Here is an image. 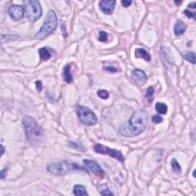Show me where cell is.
I'll return each instance as SVG.
<instances>
[{
	"mask_svg": "<svg viewBox=\"0 0 196 196\" xmlns=\"http://www.w3.org/2000/svg\"><path fill=\"white\" fill-rule=\"evenodd\" d=\"M147 122V113L142 110H139L133 113L128 122V124H124L120 126V134L124 136H134L139 135L146 128Z\"/></svg>",
	"mask_w": 196,
	"mask_h": 196,
	"instance_id": "cell-1",
	"label": "cell"
},
{
	"mask_svg": "<svg viewBox=\"0 0 196 196\" xmlns=\"http://www.w3.org/2000/svg\"><path fill=\"white\" fill-rule=\"evenodd\" d=\"M22 125L26 132V138L33 146L38 145L44 139V131L42 126L30 116H25L22 118Z\"/></svg>",
	"mask_w": 196,
	"mask_h": 196,
	"instance_id": "cell-2",
	"label": "cell"
},
{
	"mask_svg": "<svg viewBox=\"0 0 196 196\" xmlns=\"http://www.w3.org/2000/svg\"><path fill=\"white\" fill-rule=\"evenodd\" d=\"M47 170L51 174L55 175H63L70 171H83L87 172V169L81 167L79 165L74 162L62 161L58 162H52L47 166Z\"/></svg>",
	"mask_w": 196,
	"mask_h": 196,
	"instance_id": "cell-3",
	"label": "cell"
},
{
	"mask_svg": "<svg viewBox=\"0 0 196 196\" xmlns=\"http://www.w3.org/2000/svg\"><path fill=\"white\" fill-rule=\"evenodd\" d=\"M58 25V17L55 12L52 9L49 10L47 13L45 21L44 22L43 26L41 28L40 30L35 34L34 37L39 40L45 38L49 34L55 30Z\"/></svg>",
	"mask_w": 196,
	"mask_h": 196,
	"instance_id": "cell-4",
	"label": "cell"
},
{
	"mask_svg": "<svg viewBox=\"0 0 196 196\" xmlns=\"http://www.w3.org/2000/svg\"><path fill=\"white\" fill-rule=\"evenodd\" d=\"M26 15L30 22H34L41 18L42 15V9L40 2L36 0H26L23 2Z\"/></svg>",
	"mask_w": 196,
	"mask_h": 196,
	"instance_id": "cell-5",
	"label": "cell"
},
{
	"mask_svg": "<svg viewBox=\"0 0 196 196\" xmlns=\"http://www.w3.org/2000/svg\"><path fill=\"white\" fill-rule=\"evenodd\" d=\"M77 114L81 123L84 125L94 126L98 123V117L96 114L87 106H78L77 108Z\"/></svg>",
	"mask_w": 196,
	"mask_h": 196,
	"instance_id": "cell-6",
	"label": "cell"
},
{
	"mask_svg": "<svg viewBox=\"0 0 196 196\" xmlns=\"http://www.w3.org/2000/svg\"><path fill=\"white\" fill-rule=\"evenodd\" d=\"M94 151L100 154L107 155V156H111L120 162H124L125 160L124 156L122 154L121 152L117 150H114V149H110L106 146L102 145V144H96L94 146Z\"/></svg>",
	"mask_w": 196,
	"mask_h": 196,
	"instance_id": "cell-7",
	"label": "cell"
},
{
	"mask_svg": "<svg viewBox=\"0 0 196 196\" xmlns=\"http://www.w3.org/2000/svg\"><path fill=\"white\" fill-rule=\"evenodd\" d=\"M132 79L138 86H142L147 81V76L145 72L139 69H134L132 71Z\"/></svg>",
	"mask_w": 196,
	"mask_h": 196,
	"instance_id": "cell-8",
	"label": "cell"
},
{
	"mask_svg": "<svg viewBox=\"0 0 196 196\" xmlns=\"http://www.w3.org/2000/svg\"><path fill=\"white\" fill-rule=\"evenodd\" d=\"M100 9L102 12L106 15H112L115 9V0H101L99 3Z\"/></svg>",
	"mask_w": 196,
	"mask_h": 196,
	"instance_id": "cell-9",
	"label": "cell"
},
{
	"mask_svg": "<svg viewBox=\"0 0 196 196\" xmlns=\"http://www.w3.org/2000/svg\"><path fill=\"white\" fill-rule=\"evenodd\" d=\"M84 163L95 175H98L100 177H103L105 175L104 171L102 169L100 165L98 162H95V161L90 160V159H84Z\"/></svg>",
	"mask_w": 196,
	"mask_h": 196,
	"instance_id": "cell-10",
	"label": "cell"
},
{
	"mask_svg": "<svg viewBox=\"0 0 196 196\" xmlns=\"http://www.w3.org/2000/svg\"><path fill=\"white\" fill-rule=\"evenodd\" d=\"M25 13V9L22 6L13 5L9 9V14L11 18L15 21H18L23 17Z\"/></svg>",
	"mask_w": 196,
	"mask_h": 196,
	"instance_id": "cell-11",
	"label": "cell"
},
{
	"mask_svg": "<svg viewBox=\"0 0 196 196\" xmlns=\"http://www.w3.org/2000/svg\"><path fill=\"white\" fill-rule=\"evenodd\" d=\"M186 29H187V26L184 22L181 21V20H178L175 22V26H174V33H175V36H180L182 34H184L186 32Z\"/></svg>",
	"mask_w": 196,
	"mask_h": 196,
	"instance_id": "cell-12",
	"label": "cell"
},
{
	"mask_svg": "<svg viewBox=\"0 0 196 196\" xmlns=\"http://www.w3.org/2000/svg\"><path fill=\"white\" fill-rule=\"evenodd\" d=\"M135 56L139 58H143L146 62H150L151 60L150 54L144 48H136L135 50Z\"/></svg>",
	"mask_w": 196,
	"mask_h": 196,
	"instance_id": "cell-13",
	"label": "cell"
},
{
	"mask_svg": "<svg viewBox=\"0 0 196 196\" xmlns=\"http://www.w3.org/2000/svg\"><path fill=\"white\" fill-rule=\"evenodd\" d=\"M64 80L66 83L70 84L73 81V77H72L71 73H70V65H65L64 67V72H63Z\"/></svg>",
	"mask_w": 196,
	"mask_h": 196,
	"instance_id": "cell-14",
	"label": "cell"
},
{
	"mask_svg": "<svg viewBox=\"0 0 196 196\" xmlns=\"http://www.w3.org/2000/svg\"><path fill=\"white\" fill-rule=\"evenodd\" d=\"M39 55H40L41 60L43 62L49 60L51 58V54L50 53L49 50L47 49V48H42L39 49Z\"/></svg>",
	"mask_w": 196,
	"mask_h": 196,
	"instance_id": "cell-15",
	"label": "cell"
},
{
	"mask_svg": "<svg viewBox=\"0 0 196 196\" xmlns=\"http://www.w3.org/2000/svg\"><path fill=\"white\" fill-rule=\"evenodd\" d=\"M73 192L74 194L77 196L88 195V193L87 192L86 189L84 187V186H81V185H76V186L74 187Z\"/></svg>",
	"mask_w": 196,
	"mask_h": 196,
	"instance_id": "cell-16",
	"label": "cell"
},
{
	"mask_svg": "<svg viewBox=\"0 0 196 196\" xmlns=\"http://www.w3.org/2000/svg\"><path fill=\"white\" fill-rule=\"evenodd\" d=\"M156 110L160 114H166L168 111V106L166 103L158 102L156 104Z\"/></svg>",
	"mask_w": 196,
	"mask_h": 196,
	"instance_id": "cell-17",
	"label": "cell"
},
{
	"mask_svg": "<svg viewBox=\"0 0 196 196\" xmlns=\"http://www.w3.org/2000/svg\"><path fill=\"white\" fill-rule=\"evenodd\" d=\"M183 58L192 64H195V54L193 51H188L183 54Z\"/></svg>",
	"mask_w": 196,
	"mask_h": 196,
	"instance_id": "cell-18",
	"label": "cell"
},
{
	"mask_svg": "<svg viewBox=\"0 0 196 196\" xmlns=\"http://www.w3.org/2000/svg\"><path fill=\"white\" fill-rule=\"evenodd\" d=\"M18 38H19V36L17 34H2L1 35V40L2 42L15 41Z\"/></svg>",
	"mask_w": 196,
	"mask_h": 196,
	"instance_id": "cell-19",
	"label": "cell"
},
{
	"mask_svg": "<svg viewBox=\"0 0 196 196\" xmlns=\"http://www.w3.org/2000/svg\"><path fill=\"white\" fill-rule=\"evenodd\" d=\"M146 98L150 103H152L153 101V100H154V89L153 87H150L146 90Z\"/></svg>",
	"mask_w": 196,
	"mask_h": 196,
	"instance_id": "cell-20",
	"label": "cell"
},
{
	"mask_svg": "<svg viewBox=\"0 0 196 196\" xmlns=\"http://www.w3.org/2000/svg\"><path fill=\"white\" fill-rule=\"evenodd\" d=\"M171 165H172V171H173L175 173H180L182 171V168L180 166V164L178 163V161L176 159H173L172 160V162H171Z\"/></svg>",
	"mask_w": 196,
	"mask_h": 196,
	"instance_id": "cell-21",
	"label": "cell"
},
{
	"mask_svg": "<svg viewBox=\"0 0 196 196\" xmlns=\"http://www.w3.org/2000/svg\"><path fill=\"white\" fill-rule=\"evenodd\" d=\"M98 95L101 99H107L109 98V92L106 90H100L98 91Z\"/></svg>",
	"mask_w": 196,
	"mask_h": 196,
	"instance_id": "cell-22",
	"label": "cell"
},
{
	"mask_svg": "<svg viewBox=\"0 0 196 196\" xmlns=\"http://www.w3.org/2000/svg\"><path fill=\"white\" fill-rule=\"evenodd\" d=\"M152 121L155 124H159L163 121V118L160 115H154L152 117Z\"/></svg>",
	"mask_w": 196,
	"mask_h": 196,
	"instance_id": "cell-23",
	"label": "cell"
},
{
	"mask_svg": "<svg viewBox=\"0 0 196 196\" xmlns=\"http://www.w3.org/2000/svg\"><path fill=\"white\" fill-rule=\"evenodd\" d=\"M107 38L108 34L106 32H103V31L100 32V35H99L98 38L99 41H100V42H106V41H107Z\"/></svg>",
	"mask_w": 196,
	"mask_h": 196,
	"instance_id": "cell-24",
	"label": "cell"
},
{
	"mask_svg": "<svg viewBox=\"0 0 196 196\" xmlns=\"http://www.w3.org/2000/svg\"><path fill=\"white\" fill-rule=\"evenodd\" d=\"M184 14L188 17V18H192L195 19V12H191V11L188 10V9H186L184 10Z\"/></svg>",
	"mask_w": 196,
	"mask_h": 196,
	"instance_id": "cell-25",
	"label": "cell"
},
{
	"mask_svg": "<svg viewBox=\"0 0 196 196\" xmlns=\"http://www.w3.org/2000/svg\"><path fill=\"white\" fill-rule=\"evenodd\" d=\"M69 146H70V148L77 149L78 150H81H81H84V149H81V148H84V147H81L79 145H78V144H77L76 142H72V141H70V142H69Z\"/></svg>",
	"mask_w": 196,
	"mask_h": 196,
	"instance_id": "cell-26",
	"label": "cell"
},
{
	"mask_svg": "<svg viewBox=\"0 0 196 196\" xmlns=\"http://www.w3.org/2000/svg\"><path fill=\"white\" fill-rule=\"evenodd\" d=\"M100 194H101L102 195H114V193L108 189H106L105 190L101 191Z\"/></svg>",
	"mask_w": 196,
	"mask_h": 196,
	"instance_id": "cell-27",
	"label": "cell"
},
{
	"mask_svg": "<svg viewBox=\"0 0 196 196\" xmlns=\"http://www.w3.org/2000/svg\"><path fill=\"white\" fill-rule=\"evenodd\" d=\"M132 2H133L130 1H130H128V0H123V1H121V4L123 5V6H124L125 8L130 6Z\"/></svg>",
	"mask_w": 196,
	"mask_h": 196,
	"instance_id": "cell-28",
	"label": "cell"
},
{
	"mask_svg": "<svg viewBox=\"0 0 196 196\" xmlns=\"http://www.w3.org/2000/svg\"><path fill=\"white\" fill-rule=\"evenodd\" d=\"M35 85H36V89L38 92H40L42 89V82L40 81H35Z\"/></svg>",
	"mask_w": 196,
	"mask_h": 196,
	"instance_id": "cell-29",
	"label": "cell"
},
{
	"mask_svg": "<svg viewBox=\"0 0 196 196\" xmlns=\"http://www.w3.org/2000/svg\"><path fill=\"white\" fill-rule=\"evenodd\" d=\"M7 169H4L3 170L1 171V178L2 179H3V178H5L6 177V175H7Z\"/></svg>",
	"mask_w": 196,
	"mask_h": 196,
	"instance_id": "cell-30",
	"label": "cell"
},
{
	"mask_svg": "<svg viewBox=\"0 0 196 196\" xmlns=\"http://www.w3.org/2000/svg\"><path fill=\"white\" fill-rule=\"evenodd\" d=\"M105 70H108V71H110V72H117V70L114 67H104Z\"/></svg>",
	"mask_w": 196,
	"mask_h": 196,
	"instance_id": "cell-31",
	"label": "cell"
},
{
	"mask_svg": "<svg viewBox=\"0 0 196 196\" xmlns=\"http://www.w3.org/2000/svg\"><path fill=\"white\" fill-rule=\"evenodd\" d=\"M62 34H63V36L65 38L67 37V32H66V27H65V24H62Z\"/></svg>",
	"mask_w": 196,
	"mask_h": 196,
	"instance_id": "cell-32",
	"label": "cell"
},
{
	"mask_svg": "<svg viewBox=\"0 0 196 196\" xmlns=\"http://www.w3.org/2000/svg\"><path fill=\"white\" fill-rule=\"evenodd\" d=\"M195 2H193L190 3V4L189 5V7L192 8V9H195Z\"/></svg>",
	"mask_w": 196,
	"mask_h": 196,
	"instance_id": "cell-33",
	"label": "cell"
},
{
	"mask_svg": "<svg viewBox=\"0 0 196 196\" xmlns=\"http://www.w3.org/2000/svg\"><path fill=\"white\" fill-rule=\"evenodd\" d=\"M174 2H175V4L177 6H180V5H181L182 3V1H176V0H175V1Z\"/></svg>",
	"mask_w": 196,
	"mask_h": 196,
	"instance_id": "cell-34",
	"label": "cell"
},
{
	"mask_svg": "<svg viewBox=\"0 0 196 196\" xmlns=\"http://www.w3.org/2000/svg\"><path fill=\"white\" fill-rule=\"evenodd\" d=\"M0 148H1V156H2L3 154H4V151H5V150H4V146H3V145H1V147H0Z\"/></svg>",
	"mask_w": 196,
	"mask_h": 196,
	"instance_id": "cell-35",
	"label": "cell"
}]
</instances>
